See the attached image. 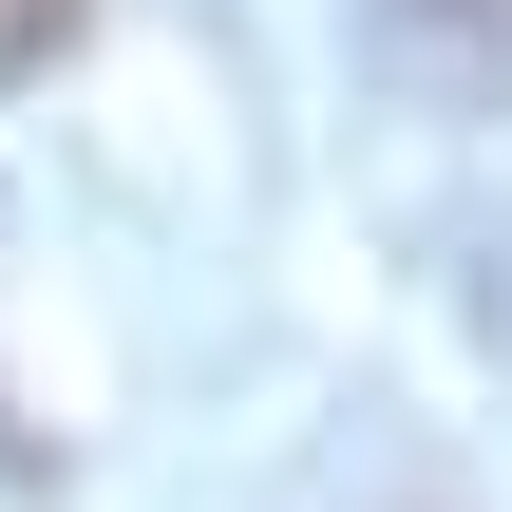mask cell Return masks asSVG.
<instances>
[{"mask_svg":"<svg viewBox=\"0 0 512 512\" xmlns=\"http://www.w3.org/2000/svg\"><path fill=\"white\" fill-rule=\"evenodd\" d=\"M380 19H399V57H418L437 95H475V114L512 95V0H380Z\"/></svg>","mask_w":512,"mask_h":512,"instance_id":"obj_1","label":"cell"},{"mask_svg":"<svg viewBox=\"0 0 512 512\" xmlns=\"http://www.w3.org/2000/svg\"><path fill=\"white\" fill-rule=\"evenodd\" d=\"M76 19H95V0H0V76H38V57H57Z\"/></svg>","mask_w":512,"mask_h":512,"instance_id":"obj_2","label":"cell"}]
</instances>
